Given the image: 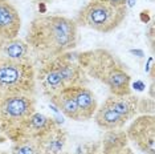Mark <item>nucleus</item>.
Segmentation results:
<instances>
[{"label": "nucleus", "mask_w": 155, "mask_h": 154, "mask_svg": "<svg viewBox=\"0 0 155 154\" xmlns=\"http://www.w3.org/2000/svg\"><path fill=\"white\" fill-rule=\"evenodd\" d=\"M36 82L40 85L41 92L47 99H51L60 90L65 89V85L61 80V76L53 64V61H48L41 64L36 71Z\"/></svg>", "instance_id": "nucleus-10"}, {"label": "nucleus", "mask_w": 155, "mask_h": 154, "mask_svg": "<svg viewBox=\"0 0 155 154\" xmlns=\"http://www.w3.org/2000/svg\"><path fill=\"white\" fill-rule=\"evenodd\" d=\"M38 12L41 15H45V12H47V4L45 3H38Z\"/></svg>", "instance_id": "nucleus-25"}, {"label": "nucleus", "mask_w": 155, "mask_h": 154, "mask_svg": "<svg viewBox=\"0 0 155 154\" xmlns=\"http://www.w3.org/2000/svg\"><path fill=\"white\" fill-rule=\"evenodd\" d=\"M129 146V139L126 132L122 129L106 130L100 142V149L105 154H115L125 150Z\"/></svg>", "instance_id": "nucleus-17"}, {"label": "nucleus", "mask_w": 155, "mask_h": 154, "mask_svg": "<svg viewBox=\"0 0 155 154\" xmlns=\"http://www.w3.org/2000/svg\"><path fill=\"white\" fill-rule=\"evenodd\" d=\"M69 89L72 92L73 97H74L77 106H78L81 120L82 121L91 120L98 108V102L93 90L86 88L85 85H73L69 86Z\"/></svg>", "instance_id": "nucleus-11"}, {"label": "nucleus", "mask_w": 155, "mask_h": 154, "mask_svg": "<svg viewBox=\"0 0 155 154\" xmlns=\"http://www.w3.org/2000/svg\"><path fill=\"white\" fill-rule=\"evenodd\" d=\"M126 136L139 152L155 154V118L153 114L137 116L129 125Z\"/></svg>", "instance_id": "nucleus-6"}, {"label": "nucleus", "mask_w": 155, "mask_h": 154, "mask_svg": "<svg viewBox=\"0 0 155 154\" xmlns=\"http://www.w3.org/2000/svg\"><path fill=\"white\" fill-rule=\"evenodd\" d=\"M36 112L35 96H7L0 99V134L15 142L19 129Z\"/></svg>", "instance_id": "nucleus-5"}, {"label": "nucleus", "mask_w": 155, "mask_h": 154, "mask_svg": "<svg viewBox=\"0 0 155 154\" xmlns=\"http://www.w3.org/2000/svg\"><path fill=\"white\" fill-rule=\"evenodd\" d=\"M0 57L15 61H33L29 47L19 37L0 43Z\"/></svg>", "instance_id": "nucleus-16"}, {"label": "nucleus", "mask_w": 155, "mask_h": 154, "mask_svg": "<svg viewBox=\"0 0 155 154\" xmlns=\"http://www.w3.org/2000/svg\"><path fill=\"white\" fill-rule=\"evenodd\" d=\"M73 154H105V153L101 152L100 143H84V145H80L78 148H77L76 153H73ZM115 154H133V152L127 146L125 150H122V152H119V153H115Z\"/></svg>", "instance_id": "nucleus-19"}, {"label": "nucleus", "mask_w": 155, "mask_h": 154, "mask_svg": "<svg viewBox=\"0 0 155 154\" xmlns=\"http://www.w3.org/2000/svg\"><path fill=\"white\" fill-rule=\"evenodd\" d=\"M133 88L135 89V90H138V92H143L146 86H144V84L142 81H139V80H138V81H135V82L133 84Z\"/></svg>", "instance_id": "nucleus-24"}, {"label": "nucleus", "mask_w": 155, "mask_h": 154, "mask_svg": "<svg viewBox=\"0 0 155 154\" xmlns=\"http://www.w3.org/2000/svg\"><path fill=\"white\" fill-rule=\"evenodd\" d=\"M33 2L37 3V4L38 3H45V4H47V3H51V2H53V0H33Z\"/></svg>", "instance_id": "nucleus-27"}, {"label": "nucleus", "mask_w": 155, "mask_h": 154, "mask_svg": "<svg viewBox=\"0 0 155 154\" xmlns=\"http://www.w3.org/2000/svg\"><path fill=\"white\" fill-rule=\"evenodd\" d=\"M52 61L57 68L65 88L73 85H85L86 75L77 61V53L72 51L66 52L57 56Z\"/></svg>", "instance_id": "nucleus-7"}, {"label": "nucleus", "mask_w": 155, "mask_h": 154, "mask_svg": "<svg viewBox=\"0 0 155 154\" xmlns=\"http://www.w3.org/2000/svg\"><path fill=\"white\" fill-rule=\"evenodd\" d=\"M94 2L107 3V4L114 7H127V0H94Z\"/></svg>", "instance_id": "nucleus-21"}, {"label": "nucleus", "mask_w": 155, "mask_h": 154, "mask_svg": "<svg viewBox=\"0 0 155 154\" xmlns=\"http://www.w3.org/2000/svg\"><path fill=\"white\" fill-rule=\"evenodd\" d=\"M130 53L138 56V57H142V56H143V51H140V49H131V51H130Z\"/></svg>", "instance_id": "nucleus-26"}, {"label": "nucleus", "mask_w": 155, "mask_h": 154, "mask_svg": "<svg viewBox=\"0 0 155 154\" xmlns=\"http://www.w3.org/2000/svg\"><path fill=\"white\" fill-rule=\"evenodd\" d=\"M127 16V7H114L107 3L90 0L77 13V27H85L100 33L114 32Z\"/></svg>", "instance_id": "nucleus-4"}, {"label": "nucleus", "mask_w": 155, "mask_h": 154, "mask_svg": "<svg viewBox=\"0 0 155 154\" xmlns=\"http://www.w3.org/2000/svg\"><path fill=\"white\" fill-rule=\"evenodd\" d=\"M146 36L150 38V41H151V45L154 44V25L151 24V25L149 27V29L146 31Z\"/></svg>", "instance_id": "nucleus-23"}, {"label": "nucleus", "mask_w": 155, "mask_h": 154, "mask_svg": "<svg viewBox=\"0 0 155 154\" xmlns=\"http://www.w3.org/2000/svg\"><path fill=\"white\" fill-rule=\"evenodd\" d=\"M105 102L113 110L117 112L122 118H125L127 122L130 120H134L137 116H139V109H138L139 97L133 93L126 94V96H114V94H110L105 100Z\"/></svg>", "instance_id": "nucleus-12"}, {"label": "nucleus", "mask_w": 155, "mask_h": 154, "mask_svg": "<svg viewBox=\"0 0 155 154\" xmlns=\"http://www.w3.org/2000/svg\"><path fill=\"white\" fill-rule=\"evenodd\" d=\"M93 120L104 130H117V129H122L127 124V121L122 118L115 110H113L105 101L101 106L97 108Z\"/></svg>", "instance_id": "nucleus-15"}, {"label": "nucleus", "mask_w": 155, "mask_h": 154, "mask_svg": "<svg viewBox=\"0 0 155 154\" xmlns=\"http://www.w3.org/2000/svg\"><path fill=\"white\" fill-rule=\"evenodd\" d=\"M0 99H2V96H0Z\"/></svg>", "instance_id": "nucleus-29"}, {"label": "nucleus", "mask_w": 155, "mask_h": 154, "mask_svg": "<svg viewBox=\"0 0 155 154\" xmlns=\"http://www.w3.org/2000/svg\"><path fill=\"white\" fill-rule=\"evenodd\" d=\"M36 86L33 61H15L0 57V96H35Z\"/></svg>", "instance_id": "nucleus-3"}, {"label": "nucleus", "mask_w": 155, "mask_h": 154, "mask_svg": "<svg viewBox=\"0 0 155 154\" xmlns=\"http://www.w3.org/2000/svg\"><path fill=\"white\" fill-rule=\"evenodd\" d=\"M139 114H153L154 113V100L139 97Z\"/></svg>", "instance_id": "nucleus-20"}, {"label": "nucleus", "mask_w": 155, "mask_h": 154, "mask_svg": "<svg viewBox=\"0 0 155 154\" xmlns=\"http://www.w3.org/2000/svg\"><path fill=\"white\" fill-rule=\"evenodd\" d=\"M32 60L44 64L73 51L78 43V27L70 17L38 15L31 22L25 36Z\"/></svg>", "instance_id": "nucleus-1"}, {"label": "nucleus", "mask_w": 155, "mask_h": 154, "mask_svg": "<svg viewBox=\"0 0 155 154\" xmlns=\"http://www.w3.org/2000/svg\"><path fill=\"white\" fill-rule=\"evenodd\" d=\"M140 22L142 23H144V24H147L150 22V12L147 11V9H144V11H142L140 12Z\"/></svg>", "instance_id": "nucleus-22"}, {"label": "nucleus", "mask_w": 155, "mask_h": 154, "mask_svg": "<svg viewBox=\"0 0 155 154\" xmlns=\"http://www.w3.org/2000/svg\"><path fill=\"white\" fill-rule=\"evenodd\" d=\"M77 61L86 76L104 84L114 96H126L131 92V76L127 68L113 52L96 48L77 53Z\"/></svg>", "instance_id": "nucleus-2"}, {"label": "nucleus", "mask_w": 155, "mask_h": 154, "mask_svg": "<svg viewBox=\"0 0 155 154\" xmlns=\"http://www.w3.org/2000/svg\"><path fill=\"white\" fill-rule=\"evenodd\" d=\"M57 126L58 124L52 117H48V116L38 113V112H35L23 124V126L19 129L16 136V141H20V139H24V138L37 141V139L44 137L45 134H48L49 132H52Z\"/></svg>", "instance_id": "nucleus-8"}, {"label": "nucleus", "mask_w": 155, "mask_h": 154, "mask_svg": "<svg viewBox=\"0 0 155 154\" xmlns=\"http://www.w3.org/2000/svg\"><path fill=\"white\" fill-rule=\"evenodd\" d=\"M49 101H51V104L53 105L57 110L61 112L65 117H68L73 121H82L81 120L78 106H77L76 100H74V97H73L72 92H70L69 86L60 90L54 96H52L51 99H49Z\"/></svg>", "instance_id": "nucleus-14"}, {"label": "nucleus", "mask_w": 155, "mask_h": 154, "mask_svg": "<svg viewBox=\"0 0 155 154\" xmlns=\"http://www.w3.org/2000/svg\"><path fill=\"white\" fill-rule=\"evenodd\" d=\"M21 17L11 0H0V43L19 36Z\"/></svg>", "instance_id": "nucleus-9"}, {"label": "nucleus", "mask_w": 155, "mask_h": 154, "mask_svg": "<svg viewBox=\"0 0 155 154\" xmlns=\"http://www.w3.org/2000/svg\"><path fill=\"white\" fill-rule=\"evenodd\" d=\"M11 154H41V153L37 141L24 138L12 143Z\"/></svg>", "instance_id": "nucleus-18"}, {"label": "nucleus", "mask_w": 155, "mask_h": 154, "mask_svg": "<svg viewBox=\"0 0 155 154\" xmlns=\"http://www.w3.org/2000/svg\"><path fill=\"white\" fill-rule=\"evenodd\" d=\"M41 154H66L65 148L68 143V133L62 128H54L44 137L37 139Z\"/></svg>", "instance_id": "nucleus-13"}, {"label": "nucleus", "mask_w": 155, "mask_h": 154, "mask_svg": "<svg viewBox=\"0 0 155 154\" xmlns=\"http://www.w3.org/2000/svg\"><path fill=\"white\" fill-rule=\"evenodd\" d=\"M0 154H4V152H2V150H0Z\"/></svg>", "instance_id": "nucleus-28"}]
</instances>
